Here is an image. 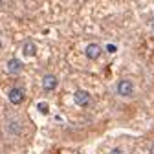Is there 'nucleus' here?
I'll list each match as a JSON object with an SVG mask.
<instances>
[{
    "instance_id": "f257e3e1",
    "label": "nucleus",
    "mask_w": 154,
    "mask_h": 154,
    "mask_svg": "<svg viewBox=\"0 0 154 154\" xmlns=\"http://www.w3.org/2000/svg\"><path fill=\"white\" fill-rule=\"evenodd\" d=\"M24 132V123L18 119V118H9L6 123H4V134L8 138L15 140V138H20Z\"/></svg>"
},
{
    "instance_id": "f03ea898",
    "label": "nucleus",
    "mask_w": 154,
    "mask_h": 154,
    "mask_svg": "<svg viewBox=\"0 0 154 154\" xmlns=\"http://www.w3.org/2000/svg\"><path fill=\"white\" fill-rule=\"evenodd\" d=\"M116 94L119 97H125V99L132 97L134 95V83L130 79H119L118 85H116Z\"/></svg>"
},
{
    "instance_id": "7ed1b4c3",
    "label": "nucleus",
    "mask_w": 154,
    "mask_h": 154,
    "mask_svg": "<svg viewBox=\"0 0 154 154\" xmlns=\"http://www.w3.org/2000/svg\"><path fill=\"white\" fill-rule=\"evenodd\" d=\"M73 101H75L77 106H83V108H85V106H88V105L92 103V95H90L86 90H81V88H79V90L73 92Z\"/></svg>"
},
{
    "instance_id": "20e7f679",
    "label": "nucleus",
    "mask_w": 154,
    "mask_h": 154,
    "mask_svg": "<svg viewBox=\"0 0 154 154\" xmlns=\"http://www.w3.org/2000/svg\"><path fill=\"white\" fill-rule=\"evenodd\" d=\"M24 97H26L24 90L18 88V86H13V88H9V92H8V99H9L11 105H20V103H24Z\"/></svg>"
},
{
    "instance_id": "39448f33",
    "label": "nucleus",
    "mask_w": 154,
    "mask_h": 154,
    "mask_svg": "<svg viewBox=\"0 0 154 154\" xmlns=\"http://www.w3.org/2000/svg\"><path fill=\"white\" fill-rule=\"evenodd\" d=\"M101 53H103V48H101V44H97V42H90V44L85 48V55L88 57L90 61H97L99 57H101Z\"/></svg>"
},
{
    "instance_id": "423d86ee",
    "label": "nucleus",
    "mask_w": 154,
    "mask_h": 154,
    "mask_svg": "<svg viewBox=\"0 0 154 154\" xmlns=\"http://www.w3.org/2000/svg\"><path fill=\"white\" fill-rule=\"evenodd\" d=\"M57 77L53 75V73H46L44 77H42V88L46 90V92H53L55 88H57Z\"/></svg>"
},
{
    "instance_id": "0eeeda50",
    "label": "nucleus",
    "mask_w": 154,
    "mask_h": 154,
    "mask_svg": "<svg viewBox=\"0 0 154 154\" xmlns=\"http://www.w3.org/2000/svg\"><path fill=\"white\" fill-rule=\"evenodd\" d=\"M22 70H24V64H22V61H18L17 57H13V59L8 61V72H9V73L17 75V73H20Z\"/></svg>"
},
{
    "instance_id": "6e6552de",
    "label": "nucleus",
    "mask_w": 154,
    "mask_h": 154,
    "mask_svg": "<svg viewBox=\"0 0 154 154\" xmlns=\"http://www.w3.org/2000/svg\"><path fill=\"white\" fill-rule=\"evenodd\" d=\"M22 53H24L26 57H35V55H37V46H35V42H31V41L24 42V46H22Z\"/></svg>"
},
{
    "instance_id": "1a4fd4ad",
    "label": "nucleus",
    "mask_w": 154,
    "mask_h": 154,
    "mask_svg": "<svg viewBox=\"0 0 154 154\" xmlns=\"http://www.w3.org/2000/svg\"><path fill=\"white\" fill-rule=\"evenodd\" d=\"M108 154H125V150H123V147H114V149H110Z\"/></svg>"
},
{
    "instance_id": "9d476101",
    "label": "nucleus",
    "mask_w": 154,
    "mask_h": 154,
    "mask_svg": "<svg viewBox=\"0 0 154 154\" xmlns=\"http://www.w3.org/2000/svg\"><path fill=\"white\" fill-rule=\"evenodd\" d=\"M37 108L41 110L42 114H48V105H46V103H38V105H37Z\"/></svg>"
},
{
    "instance_id": "9b49d317",
    "label": "nucleus",
    "mask_w": 154,
    "mask_h": 154,
    "mask_svg": "<svg viewBox=\"0 0 154 154\" xmlns=\"http://www.w3.org/2000/svg\"><path fill=\"white\" fill-rule=\"evenodd\" d=\"M116 50H118V48H116V44H108L106 46V51L108 53H116Z\"/></svg>"
},
{
    "instance_id": "f8f14e48",
    "label": "nucleus",
    "mask_w": 154,
    "mask_h": 154,
    "mask_svg": "<svg viewBox=\"0 0 154 154\" xmlns=\"http://www.w3.org/2000/svg\"><path fill=\"white\" fill-rule=\"evenodd\" d=\"M149 26H150V29H152V31H154V17H152V18H150V22H149Z\"/></svg>"
},
{
    "instance_id": "ddd939ff",
    "label": "nucleus",
    "mask_w": 154,
    "mask_h": 154,
    "mask_svg": "<svg viewBox=\"0 0 154 154\" xmlns=\"http://www.w3.org/2000/svg\"><path fill=\"white\" fill-rule=\"evenodd\" d=\"M149 152H150V154H154V141L150 143V149H149Z\"/></svg>"
},
{
    "instance_id": "4468645a",
    "label": "nucleus",
    "mask_w": 154,
    "mask_h": 154,
    "mask_svg": "<svg viewBox=\"0 0 154 154\" xmlns=\"http://www.w3.org/2000/svg\"><path fill=\"white\" fill-rule=\"evenodd\" d=\"M0 4H2V0H0Z\"/></svg>"
}]
</instances>
